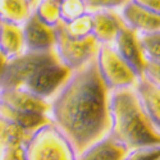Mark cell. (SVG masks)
<instances>
[{"instance_id": "9", "label": "cell", "mask_w": 160, "mask_h": 160, "mask_svg": "<svg viewBox=\"0 0 160 160\" xmlns=\"http://www.w3.org/2000/svg\"><path fill=\"white\" fill-rule=\"evenodd\" d=\"M23 128L0 114V160H24Z\"/></svg>"}, {"instance_id": "19", "label": "cell", "mask_w": 160, "mask_h": 160, "mask_svg": "<svg viewBox=\"0 0 160 160\" xmlns=\"http://www.w3.org/2000/svg\"><path fill=\"white\" fill-rule=\"evenodd\" d=\"M129 0H83L87 12L96 10H119Z\"/></svg>"}, {"instance_id": "16", "label": "cell", "mask_w": 160, "mask_h": 160, "mask_svg": "<svg viewBox=\"0 0 160 160\" xmlns=\"http://www.w3.org/2000/svg\"><path fill=\"white\" fill-rule=\"evenodd\" d=\"M59 5H60L59 0H38L36 5L33 7V13L45 24L55 27L60 22Z\"/></svg>"}, {"instance_id": "17", "label": "cell", "mask_w": 160, "mask_h": 160, "mask_svg": "<svg viewBox=\"0 0 160 160\" xmlns=\"http://www.w3.org/2000/svg\"><path fill=\"white\" fill-rule=\"evenodd\" d=\"M63 28L65 32L72 37H86L91 35L92 28V21H91V13L87 12L83 16L78 17L68 23H63Z\"/></svg>"}, {"instance_id": "5", "label": "cell", "mask_w": 160, "mask_h": 160, "mask_svg": "<svg viewBox=\"0 0 160 160\" xmlns=\"http://www.w3.org/2000/svg\"><path fill=\"white\" fill-rule=\"evenodd\" d=\"M95 59L102 81L110 91L136 85L138 76L119 57L112 44H100Z\"/></svg>"}, {"instance_id": "1", "label": "cell", "mask_w": 160, "mask_h": 160, "mask_svg": "<svg viewBox=\"0 0 160 160\" xmlns=\"http://www.w3.org/2000/svg\"><path fill=\"white\" fill-rule=\"evenodd\" d=\"M110 90L99 73L94 58L69 72L49 100L48 119L72 143L77 155L108 135Z\"/></svg>"}, {"instance_id": "4", "label": "cell", "mask_w": 160, "mask_h": 160, "mask_svg": "<svg viewBox=\"0 0 160 160\" xmlns=\"http://www.w3.org/2000/svg\"><path fill=\"white\" fill-rule=\"evenodd\" d=\"M54 30V52L60 64L69 72L81 68L96 57L100 44L91 35L86 37H72L65 32L62 22L55 26Z\"/></svg>"}, {"instance_id": "18", "label": "cell", "mask_w": 160, "mask_h": 160, "mask_svg": "<svg viewBox=\"0 0 160 160\" xmlns=\"http://www.w3.org/2000/svg\"><path fill=\"white\" fill-rule=\"evenodd\" d=\"M60 22L68 23L87 13L83 0H62L59 5Z\"/></svg>"}, {"instance_id": "22", "label": "cell", "mask_w": 160, "mask_h": 160, "mask_svg": "<svg viewBox=\"0 0 160 160\" xmlns=\"http://www.w3.org/2000/svg\"><path fill=\"white\" fill-rule=\"evenodd\" d=\"M5 63H7V60L3 58V55H2V54H0V76H2V72H3V69H4Z\"/></svg>"}, {"instance_id": "12", "label": "cell", "mask_w": 160, "mask_h": 160, "mask_svg": "<svg viewBox=\"0 0 160 160\" xmlns=\"http://www.w3.org/2000/svg\"><path fill=\"white\" fill-rule=\"evenodd\" d=\"M127 152L124 146L106 135L78 154L77 160H123Z\"/></svg>"}, {"instance_id": "24", "label": "cell", "mask_w": 160, "mask_h": 160, "mask_svg": "<svg viewBox=\"0 0 160 160\" xmlns=\"http://www.w3.org/2000/svg\"><path fill=\"white\" fill-rule=\"evenodd\" d=\"M59 2H62V0H59Z\"/></svg>"}, {"instance_id": "6", "label": "cell", "mask_w": 160, "mask_h": 160, "mask_svg": "<svg viewBox=\"0 0 160 160\" xmlns=\"http://www.w3.org/2000/svg\"><path fill=\"white\" fill-rule=\"evenodd\" d=\"M24 51H48L54 49L55 30L32 14L22 24Z\"/></svg>"}, {"instance_id": "20", "label": "cell", "mask_w": 160, "mask_h": 160, "mask_svg": "<svg viewBox=\"0 0 160 160\" xmlns=\"http://www.w3.org/2000/svg\"><path fill=\"white\" fill-rule=\"evenodd\" d=\"M123 160H159V146L131 150Z\"/></svg>"}, {"instance_id": "23", "label": "cell", "mask_w": 160, "mask_h": 160, "mask_svg": "<svg viewBox=\"0 0 160 160\" xmlns=\"http://www.w3.org/2000/svg\"><path fill=\"white\" fill-rule=\"evenodd\" d=\"M38 2V0H30V3H31V5H32V8L36 5V3Z\"/></svg>"}, {"instance_id": "11", "label": "cell", "mask_w": 160, "mask_h": 160, "mask_svg": "<svg viewBox=\"0 0 160 160\" xmlns=\"http://www.w3.org/2000/svg\"><path fill=\"white\" fill-rule=\"evenodd\" d=\"M136 96L141 105L142 110L149 117L155 127L159 128L160 124V95L159 85L150 82L143 77H138L136 85L133 86Z\"/></svg>"}, {"instance_id": "14", "label": "cell", "mask_w": 160, "mask_h": 160, "mask_svg": "<svg viewBox=\"0 0 160 160\" xmlns=\"http://www.w3.org/2000/svg\"><path fill=\"white\" fill-rule=\"evenodd\" d=\"M30 0H0V21L22 26L32 14Z\"/></svg>"}, {"instance_id": "10", "label": "cell", "mask_w": 160, "mask_h": 160, "mask_svg": "<svg viewBox=\"0 0 160 160\" xmlns=\"http://www.w3.org/2000/svg\"><path fill=\"white\" fill-rule=\"evenodd\" d=\"M92 28L91 36L99 44H113L122 24L118 10H96L91 12Z\"/></svg>"}, {"instance_id": "15", "label": "cell", "mask_w": 160, "mask_h": 160, "mask_svg": "<svg viewBox=\"0 0 160 160\" xmlns=\"http://www.w3.org/2000/svg\"><path fill=\"white\" fill-rule=\"evenodd\" d=\"M145 63H160V31L136 33Z\"/></svg>"}, {"instance_id": "21", "label": "cell", "mask_w": 160, "mask_h": 160, "mask_svg": "<svg viewBox=\"0 0 160 160\" xmlns=\"http://www.w3.org/2000/svg\"><path fill=\"white\" fill-rule=\"evenodd\" d=\"M142 8H146L151 12L160 13V0H132Z\"/></svg>"}, {"instance_id": "8", "label": "cell", "mask_w": 160, "mask_h": 160, "mask_svg": "<svg viewBox=\"0 0 160 160\" xmlns=\"http://www.w3.org/2000/svg\"><path fill=\"white\" fill-rule=\"evenodd\" d=\"M113 48L138 77L142 74V69L145 65V60L142 58V52L137 41V35L126 26L121 24L117 37L113 41Z\"/></svg>"}, {"instance_id": "3", "label": "cell", "mask_w": 160, "mask_h": 160, "mask_svg": "<svg viewBox=\"0 0 160 160\" xmlns=\"http://www.w3.org/2000/svg\"><path fill=\"white\" fill-rule=\"evenodd\" d=\"M24 160H77V152L49 121L33 128L23 141Z\"/></svg>"}, {"instance_id": "7", "label": "cell", "mask_w": 160, "mask_h": 160, "mask_svg": "<svg viewBox=\"0 0 160 160\" xmlns=\"http://www.w3.org/2000/svg\"><path fill=\"white\" fill-rule=\"evenodd\" d=\"M118 13L123 24L136 33L160 31V13L142 8L132 0L124 4Z\"/></svg>"}, {"instance_id": "13", "label": "cell", "mask_w": 160, "mask_h": 160, "mask_svg": "<svg viewBox=\"0 0 160 160\" xmlns=\"http://www.w3.org/2000/svg\"><path fill=\"white\" fill-rule=\"evenodd\" d=\"M24 52L22 26L0 21V54L10 60Z\"/></svg>"}, {"instance_id": "2", "label": "cell", "mask_w": 160, "mask_h": 160, "mask_svg": "<svg viewBox=\"0 0 160 160\" xmlns=\"http://www.w3.org/2000/svg\"><path fill=\"white\" fill-rule=\"evenodd\" d=\"M108 135L131 151L159 146V128L142 110L133 87L110 91Z\"/></svg>"}]
</instances>
